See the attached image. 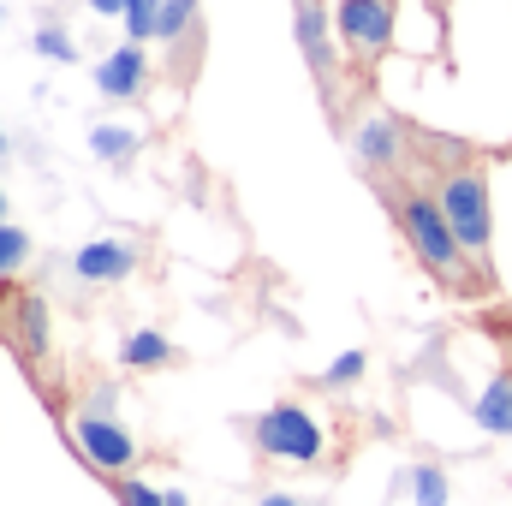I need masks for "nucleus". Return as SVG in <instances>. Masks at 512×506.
I'll use <instances>...</instances> for the list:
<instances>
[{
  "label": "nucleus",
  "mask_w": 512,
  "mask_h": 506,
  "mask_svg": "<svg viewBox=\"0 0 512 506\" xmlns=\"http://www.w3.org/2000/svg\"><path fill=\"white\" fill-rule=\"evenodd\" d=\"M382 203H387L393 227L405 233L411 256L423 262V274H429L435 286H447L453 298H495V274L465 251V239L453 233L447 209L435 203V191H429L423 179H411V173H405V179L382 185Z\"/></svg>",
  "instance_id": "obj_1"
},
{
  "label": "nucleus",
  "mask_w": 512,
  "mask_h": 506,
  "mask_svg": "<svg viewBox=\"0 0 512 506\" xmlns=\"http://www.w3.org/2000/svg\"><path fill=\"white\" fill-rule=\"evenodd\" d=\"M411 179H423V185L435 191V203L447 209V221H453V233L465 239V251L495 274V209H489V161H483V149L465 155V161L423 167V173H411Z\"/></svg>",
  "instance_id": "obj_2"
},
{
  "label": "nucleus",
  "mask_w": 512,
  "mask_h": 506,
  "mask_svg": "<svg viewBox=\"0 0 512 506\" xmlns=\"http://www.w3.org/2000/svg\"><path fill=\"white\" fill-rule=\"evenodd\" d=\"M399 30V0H340L334 6V36L346 48V66L358 72V90L370 84V72L387 60Z\"/></svg>",
  "instance_id": "obj_3"
},
{
  "label": "nucleus",
  "mask_w": 512,
  "mask_h": 506,
  "mask_svg": "<svg viewBox=\"0 0 512 506\" xmlns=\"http://www.w3.org/2000/svg\"><path fill=\"white\" fill-rule=\"evenodd\" d=\"M352 155H358V167L376 191L405 179L411 173V120H399L387 108H364L358 126H352Z\"/></svg>",
  "instance_id": "obj_4"
},
{
  "label": "nucleus",
  "mask_w": 512,
  "mask_h": 506,
  "mask_svg": "<svg viewBox=\"0 0 512 506\" xmlns=\"http://www.w3.org/2000/svg\"><path fill=\"white\" fill-rule=\"evenodd\" d=\"M292 36H298V54L316 78V96L328 102V114L340 120V36H334V12L328 0H292Z\"/></svg>",
  "instance_id": "obj_5"
},
{
  "label": "nucleus",
  "mask_w": 512,
  "mask_h": 506,
  "mask_svg": "<svg viewBox=\"0 0 512 506\" xmlns=\"http://www.w3.org/2000/svg\"><path fill=\"white\" fill-rule=\"evenodd\" d=\"M251 441H256L262 459H280V465H322V423H316L298 399L268 405L251 423Z\"/></svg>",
  "instance_id": "obj_6"
},
{
  "label": "nucleus",
  "mask_w": 512,
  "mask_h": 506,
  "mask_svg": "<svg viewBox=\"0 0 512 506\" xmlns=\"http://www.w3.org/2000/svg\"><path fill=\"white\" fill-rule=\"evenodd\" d=\"M72 441H78V453L102 471V477H126L131 465H137V441H131V429L120 417H96V411H78V423H72Z\"/></svg>",
  "instance_id": "obj_7"
},
{
  "label": "nucleus",
  "mask_w": 512,
  "mask_h": 506,
  "mask_svg": "<svg viewBox=\"0 0 512 506\" xmlns=\"http://www.w3.org/2000/svg\"><path fill=\"white\" fill-rule=\"evenodd\" d=\"M131 268H137V245L131 239H90L72 256V280L78 286H120V280H131Z\"/></svg>",
  "instance_id": "obj_8"
},
{
  "label": "nucleus",
  "mask_w": 512,
  "mask_h": 506,
  "mask_svg": "<svg viewBox=\"0 0 512 506\" xmlns=\"http://www.w3.org/2000/svg\"><path fill=\"white\" fill-rule=\"evenodd\" d=\"M143 84H149V54H143V42L114 48V54L96 66V90H102L108 102H131V96H143Z\"/></svg>",
  "instance_id": "obj_9"
},
{
  "label": "nucleus",
  "mask_w": 512,
  "mask_h": 506,
  "mask_svg": "<svg viewBox=\"0 0 512 506\" xmlns=\"http://www.w3.org/2000/svg\"><path fill=\"white\" fill-rule=\"evenodd\" d=\"M6 328H12V346H24V358H30V364H42V358H48V304H42V292H18V304H12V316H6Z\"/></svg>",
  "instance_id": "obj_10"
},
{
  "label": "nucleus",
  "mask_w": 512,
  "mask_h": 506,
  "mask_svg": "<svg viewBox=\"0 0 512 506\" xmlns=\"http://www.w3.org/2000/svg\"><path fill=\"white\" fill-rule=\"evenodd\" d=\"M471 417H477V429H489V435H512V370H501V376L477 393Z\"/></svg>",
  "instance_id": "obj_11"
},
{
  "label": "nucleus",
  "mask_w": 512,
  "mask_h": 506,
  "mask_svg": "<svg viewBox=\"0 0 512 506\" xmlns=\"http://www.w3.org/2000/svg\"><path fill=\"white\" fill-rule=\"evenodd\" d=\"M120 364L126 370H167V364H179V352H173V340L161 328H137L126 346H120Z\"/></svg>",
  "instance_id": "obj_12"
},
{
  "label": "nucleus",
  "mask_w": 512,
  "mask_h": 506,
  "mask_svg": "<svg viewBox=\"0 0 512 506\" xmlns=\"http://www.w3.org/2000/svg\"><path fill=\"white\" fill-rule=\"evenodd\" d=\"M161 6L167 0H126V42H155V30H161Z\"/></svg>",
  "instance_id": "obj_13"
},
{
  "label": "nucleus",
  "mask_w": 512,
  "mask_h": 506,
  "mask_svg": "<svg viewBox=\"0 0 512 506\" xmlns=\"http://www.w3.org/2000/svg\"><path fill=\"white\" fill-rule=\"evenodd\" d=\"M90 155H102V161H131V155H137V131L96 126V131H90Z\"/></svg>",
  "instance_id": "obj_14"
},
{
  "label": "nucleus",
  "mask_w": 512,
  "mask_h": 506,
  "mask_svg": "<svg viewBox=\"0 0 512 506\" xmlns=\"http://www.w3.org/2000/svg\"><path fill=\"white\" fill-rule=\"evenodd\" d=\"M114 495L120 506H173V489H155V483H143V477H114Z\"/></svg>",
  "instance_id": "obj_15"
},
{
  "label": "nucleus",
  "mask_w": 512,
  "mask_h": 506,
  "mask_svg": "<svg viewBox=\"0 0 512 506\" xmlns=\"http://www.w3.org/2000/svg\"><path fill=\"white\" fill-rule=\"evenodd\" d=\"M30 262V233L24 227H12V221H0V280L6 274H18Z\"/></svg>",
  "instance_id": "obj_16"
},
{
  "label": "nucleus",
  "mask_w": 512,
  "mask_h": 506,
  "mask_svg": "<svg viewBox=\"0 0 512 506\" xmlns=\"http://www.w3.org/2000/svg\"><path fill=\"white\" fill-rule=\"evenodd\" d=\"M411 489H417V506H447V489H453V483H447L441 465H417V471H411Z\"/></svg>",
  "instance_id": "obj_17"
},
{
  "label": "nucleus",
  "mask_w": 512,
  "mask_h": 506,
  "mask_svg": "<svg viewBox=\"0 0 512 506\" xmlns=\"http://www.w3.org/2000/svg\"><path fill=\"white\" fill-rule=\"evenodd\" d=\"M36 54H42V60H60V66H72V60H78V42H72L60 24H42V30H36Z\"/></svg>",
  "instance_id": "obj_18"
},
{
  "label": "nucleus",
  "mask_w": 512,
  "mask_h": 506,
  "mask_svg": "<svg viewBox=\"0 0 512 506\" xmlns=\"http://www.w3.org/2000/svg\"><path fill=\"white\" fill-rule=\"evenodd\" d=\"M364 370H370V358L352 346V352H340V358L322 370V387H352V381H364Z\"/></svg>",
  "instance_id": "obj_19"
},
{
  "label": "nucleus",
  "mask_w": 512,
  "mask_h": 506,
  "mask_svg": "<svg viewBox=\"0 0 512 506\" xmlns=\"http://www.w3.org/2000/svg\"><path fill=\"white\" fill-rule=\"evenodd\" d=\"M96 18H126V0H90Z\"/></svg>",
  "instance_id": "obj_20"
},
{
  "label": "nucleus",
  "mask_w": 512,
  "mask_h": 506,
  "mask_svg": "<svg viewBox=\"0 0 512 506\" xmlns=\"http://www.w3.org/2000/svg\"><path fill=\"white\" fill-rule=\"evenodd\" d=\"M483 328H489V334H495V340H501V346L512 352V322H495V316H483Z\"/></svg>",
  "instance_id": "obj_21"
},
{
  "label": "nucleus",
  "mask_w": 512,
  "mask_h": 506,
  "mask_svg": "<svg viewBox=\"0 0 512 506\" xmlns=\"http://www.w3.org/2000/svg\"><path fill=\"white\" fill-rule=\"evenodd\" d=\"M256 506H304V501H298V495H286V489H268Z\"/></svg>",
  "instance_id": "obj_22"
},
{
  "label": "nucleus",
  "mask_w": 512,
  "mask_h": 506,
  "mask_svg": "<svg viewBox=\"0 0 512 506\" xmlns=\"http://www.w3.org/2000/svg\"><path fill=\"white\" fill-rule=\"evenodd\" d=\"M0 221H6V191H0Z\"/></svg>",
  "instance_id": "obj_23"
},
{
  "label": "nucleus",
  "mask_w": 512,
  "mask_h": 506,
  "mask_svg": "<svg viewBox=\"0 0 512 506\" xmlns=\"http://www.w3.org/2000/svg\"><path fill=\"white\" fill-rule=\"evenodd\" d=\"M0 155H6V131H0Z\"/></svg>",
  "instance_id": "obj_24"
}]
</instances>
